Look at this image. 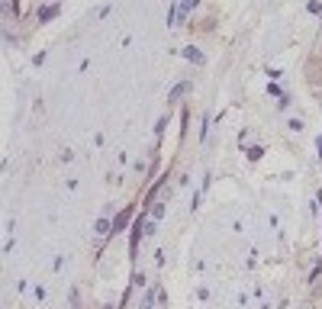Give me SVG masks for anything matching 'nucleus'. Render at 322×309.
Returning <instances> with one entry per match:
<instances>
[{"label":"nucleus","instance_id":"9d476101","mask_svg":"<svg viewBox=\"0 0 322 309\" xmlns=\"http://www.w3.org/2000/svg\"><path fill=\"white\" fill-rule=\"evenodd\" d=\"M309 13H322V4H319V0H309Z\"/></svg>","mask_w":322,"mask_h":309},{"label":"nucleus","instance_id":"9b49d317","mask_svg":"<svg viewBox=\"0 0 322 309\" xmlns=\"http://www.w3.org/2000/svg\"><path fill=\"white\" fill-rule=\"evenodd\" d=\"M316 148H319V158H322V136L316 139Z\"/></svg>","mask_w":322,"mask_h":309},{"label":"nucleus","instance_id":"20e7f679","mask_svg":"<svg viewBox=\"0 0 322 309\" xmlns=\"http://www.w3.org/2000/svg\"><path fill=\"white\" fill-rule=\"evenodd\" d=\"M93 229H97V235H110V232H113V222H110V219H97V225H93Z\"/></svg>","mask_w":322,"mask_h":309},{"label":"nucleus","instance_id":"0eeeda50","mask_svg":"<svg viewBox=\"0 0 322 309\" xmlns=\"http://www.w3.org/2000/svg\"><path fill=\"white\" fill-rule=\"evenodd\" d=\"M4 13H7V16H10V13L16 16V0H4Z\"/></svg>","mask_w":322,"mask_h":309},{"label":"nucleus","instance_id":"1a4fd4ad","mask_svg":"<svg viewBox=\"0 0 322 309\" xmlns=\"http://www.w3.org/2000/svg\"><path fill=\"white\" fill-rule=\"evenodd\" d=\"M261 154H264V151H261L258 145H252V148H248V158H252V161H258V158H261Z\"/></svg>","mask_w":322,"mask_h":309},{"label":"nucleus","instance_id":"f257e3e1","mask_svg":"<svg viewBox=\"0 0 322 309\" xmlns=\"http://www.w3.org/2000/svg\"><path fill=\"white\" fill-rule=\"evenodd\" d=\"M129 219H132V206H129V209H123V213H119V216L113 219V232H123L126 225H129Z\"/></svg>","mask_w":322,"mask_h":309},{"label":"nucleus","instance_id":"423d86ee","mask_svg":"<svg viewBox=\"0 0 322 309\" xmlns=\"http://www.w3.org/2000/svg\"><path fill=\"white\" fill-rule=\"evenodd\" d=\"M161 216H164V203H151V219L158 222Z\"/></svg>","mask_w":322,"mask_h":309},{"label":"nucleus","instance_id":"39448f33","mask_svg":"<svg viewBox=\"0 0 322 309\" xmlns=\"http://www.w3.org/2000/svg\"><path fill=\"white\" fill-rule=\"evenodd\" d=\"M55 13H58V7H42V10H39V23L55 20Z\"/></svg>","mask_w":322,"mask_h":309},{"label":"nucleus","instance_id":"f03ea898","mask_svg":"<svg viewBox=\"0 0 322 309\" xmlns=\"http://www.w3.org/2000/svg\"><path fill=\"white\" fill-rule=\"evenodd\" d=\"M184 58H187V62H194V65H203V62H206L203 52H200L197 45H187V49H184Z\"/></svg>","mask_w":322,"mask_h":309},{"label":"nucleus","instance_id":"7ed1b4c3","mask_svg":"<svg viewBox=\"0 0 322 309\" xmlns=\"http://www.w3.org/2000/svg\"><path fill=\"white\" fill-rule=\"evenodd\" d=\"M190 87H194V84H190V81H184V84H177V87H174V90L168 93V103H174V100H181V97H184V93H187Z\"/></svg>","mask_w":322,"mask_h":309},{"label":"nucleus","instance_id":"6e6552de","mask_svg":"<svg viewBox=\"0 0 322 309\" xmlns=\"http://www.w3.org/2000/svg\"><path fill=\"white\" fill-rule=\"evenodd\" d=\"M155 232H158V225H155V222H142V235H155Z\"/></svg>","mask_w":322,"mask_h":309}]
</instances>
